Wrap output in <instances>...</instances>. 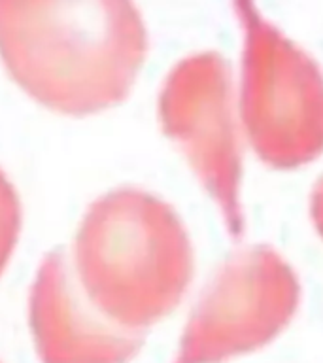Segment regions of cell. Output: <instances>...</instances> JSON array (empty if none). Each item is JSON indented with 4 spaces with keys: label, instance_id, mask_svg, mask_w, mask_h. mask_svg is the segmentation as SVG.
I'll return each mask as SVG.
<instances>
[{
    "label": "cell",
    "instance_id": "277c9868",
    "mask_svg": "<svg viewBox=\"0 0 323 363\" xmlns=\"http://www.w3.org/2000/svg\"><path fill=\"white\" fill-rule=\"evenodd\" d=\"M299 303V278L276 250H240L202 292L170 363H223L259 350L288 328Z\"/></svg>",
    "mask_w": 323,
    "mask_h": 363
},
{
    "label": "cell",
    "instance_id": "7a4b0ae2",
    "mask_svg": "<svg viewBox=\"0 0 323 363\" xmlns=\"http://www.w3.org/2000/svg\"><path fill=\"white\" fill-rule=\"evenodd\" d=\"M72 273L102 316L144 333L183 299L193 278V248L168 203L119 188L85 212L72 248Z\"/></svg>",
    "mask_w": 323,
    "mask_h": 363
},
{
    "label": "cell",
    "instance_id": "8992f818",
    "mask_svg": "<svg viewBox=\"0 0 323 363\" xmlns=\"http://www.w3.org/2000/svg\"><path fill=\"white\" fill-rule=\"evenodd\" d=\"M29 325L42 363H129L144 342V333L119 328L89 303L63 250L36 270Z\"/></svg>",
    "mask_w": 323,
    "mask_h": 363
},
{
    "label": "cell",
    "instance_id": "6da1fadb",
    "mask_svg": "<svg viewBox=\"0 0 323 363\" xmlns=\"http://www.w3.org/2000/svg\"><path fill=\"white\" fill-rule=\"evenodd\" d=\"M147 51L135 0H0V57L47 110L83 117L119 104Z\"/></svg>",
    "mask_w": 323,
    "mask_h": 363
},
{
    "label": "cell",
    "instance_id": "3957f363",
    "mask_svg": "<svg viewBox=\"0 0 323 363\" xmlns=\"http://www.w3.org/2000/svg\"><path fill=\"white\" fill-rule=\"evenodd\" d=\"M233 6L244 34L240 117L248 140L271 169H300L323 153V72L255 0Z\"/></svg>",
    "mask_w": 323,
    "mask_h": 363
},
{
    "label": "cell",
    "instance_id": "5b68a950",
    "mask_svg": "<svg viewBox=\"0 0 323 363\" xmlns=\"http://www.w3.org/2000/svg\"><path fill=\"white\" fill-rule=\"evenodd\" d=\"M159 121L178 144L235 239L244 233L242 155L235 121L233 74L218 51L180 59L159 93Z\"/></svg>",
    "mask_w": 323,
    "mask_h": 363
},
{
    "label": "cell",
    "instance_id": "ba28073f",
    "mask_svg": "<svg viewBox=\"0 0 323 363\" xmlns=\"http://www.w3.org/2000/svg\"><path fill=\"white\" fill-rule=\"evenodd\" d=\"M310 216H312V223H314V227H316V231L323 239V176L319 178V182H317L316 188H314V191H312Z\"/></svg>",
    "mask_w": 323,
    "mask_h": 363
},
{
    "label": "cell",
    "instance_id": "52a82bcc",
    "mask_svg": "<svg viewBox=\"0 0 323 363\" xmlns=\"http://www.w3.org/2000/svg\"><path fill=\"white\" fill-rule=\"evenodd\" d=\"M21 231V203L17 191L0 169V275L10 263Z\"/></svg>",
    "mask_w": 323,
    "mask_h": 363
}]
</instances>
